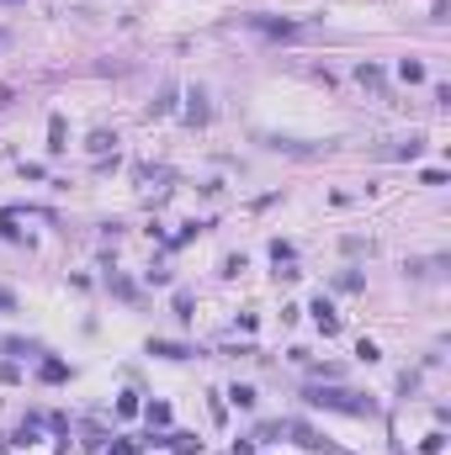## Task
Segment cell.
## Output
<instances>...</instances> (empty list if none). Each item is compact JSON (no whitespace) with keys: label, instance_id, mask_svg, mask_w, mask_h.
<instances>
[{"label":"cell","instance_id":"obj_1","mask_svg":"<svg viewBox=\"0 0 451 455\" xmlns=\"http://www.w3.org/2000/svg\"><path fill=\"white\" fill-rule=\"evenodd\" d=\"M303 397L313 402V408H334V413H356V418L377 413V408H371V397H361V392H345V387H308Z\"/></svg>","mask_w":451,"mask_h":455},{"label":"cell","instance_id":"obj_2","mask_svg":"<svg viewBox=\"0 0 451 455\" xmlns=\"http://www.w3.org/2000/svg\"><path fill=\"white\" fill-rule=\"evenodd\" d=\"M266 434H292L297 445H303V450H334L324 434H313V429H308V424H297V418H282V424H271Z\"/></svg>","mask_w":451,"mask_h":455},{"label":"cell","instance_id":"obj_3","mask_svg":"<svg viewBox=\"0 0 451 455\" xmlns=\"http://www.w3.org/2000/svg\"><path fill=\"white\" fill-rule=\"evenodd\" d=\"M255 32H266V38H303V27L297 21H276V16H249Z\"/></svg>","mask_w":451,"mask_h":455},{"label":"cell","instance_id":"obj_4","mask_svg":"<svg viewBox=\"0 0 451 455\" xmlns=\"http://www.w3.org/2000/svg\"><path fill=\"white\" fill-rule=\"evenodd\" d=\"M313 323H319V328H324V334H340V317H334V307H329L324 297L313 302Z\"/></svg>","mask_w":451,"mask_h":455},{"label":"cell","instance_id":"obj_5","mask_svg":"<svg viewBox=\"0 0 451 455\" xmlns=\"http://www.w3.org/2000/svg\"><path fill=\"white\" fill-rule=\"evenodd\" d=\"M149 355H160V360H186L191 350H186V344H170V339H149Z\"/></svg>","mask_w":451,"mask_h":455},{"label":"cell","instance_id":"obj_6","mask_svg":"<svg viewBox=\"0 0 451 455\" xmlns=\"http://www.w3.org/2000/svg\"><path fill=\"white\" fill-rule=\"evenodd\" d=\"M160 445H170V450H181V455L202 450V439H197V434H160Z\"/></svg>","mask_w":451,"mask_h":455},{"label":"cell","instance_id":"obj_7","mask_svg":"<svg viewBox=\"0 0 451 455\" xmlns=\"http://www.w3.org/2000/svg\"><path fill=\"white\" fill-rule=\"evenodd\" d=\"M398 79H404V85H419V79H425V64H419V59H404V64H398Z\"/></svg>","mask_w":451,"mask_h":455},{"label":"cell","instance_id":"obj_8","mask_svg":"<svg viewBox=\"0 0 451 455\" xmlns=\"http://www.w3.org/2000/svg\"><path fill=\"white\" fill-rule=\"evenodd\" d=\"M186 122H191V127H202V122H207V101H202V90H197V96H191V106H186Z\"/></svg>","mask_w":451,"mask_h":455},{"label":"cell","instance_id":"obj_9","mask_svg":"<svg viewBox=\"0 0 451 455\" xmlns=\"http://www.w3.org/2000/svg\"><path fill=\"white\" fill-rule=\"evenodd\" d=\"M64 138H69V133H64V117H53V122H48V148H53V154H59V148H69Z\"/></svg>","mask_w":451,"mask_h":455},{"label":"cell","instance_id":"obj_10","mask_svg":"<svg viewBox=\"0 0 451 455\" xmlns=\"http://www.w3.org/2000/svg\"><path fill=\"white\" fill-rule=\"evenodd\" d=\"M42 381H69V365L64 360H42Z\"/></svg>","mask_w":451,"mask_h":455},{"label":"cell","instance_id":"obj_11","mask_svg":"<svg viewBox=\"0 0 451 455\" xmlns=\"http://www.w3.org/2000/svg\"><path fill=\"white\" fill-rule=\"evenodd\" d=\"M112 143H117V138H112V133H90V143H85V148H90V154H106Z\"/></svg>","mask_w":451,"mask_h":455},{"label":"cell","instance_id":"obj_12","mask_svg":"<svg viewBox=\"0 0 451 455\" xmlns=\"http://www.w3.org/2000/svg\"><path fill=\"white\" fill-rule=\"evenodd\" d=\"M228 397H234V408H255V387H234Z\"/></svg>","mask_w":451,"mask_h":455},{"label":"cell","instance_id":"obj_13","mask_svg":"<svg viewBox=\"0 0 451 455\" xmlns=\"http://www.w3.org/2000/svg\"><path fill=\"white\" fill-rule=\"evenodd\" d=\"M133 413H138V397L123 392V397H117V418H133Z\"/></svg>","mask_w":451,"mask_h":455},{"label":"cell","instance_id":"obj_14","mask_svg":"<svg viewBox=\"0 0 451 455\" xmlns=\"http://www.w3.org/2000/svg\"><path fill=\"white\" fill-rule=\"evenodd\" d=\"M419 450H425V455H441V450H446V434H425V439H419Z\"/></svg>","mask_w":451,"mask_h":455},{"label":"cell","instance_id":"obj_15","mask_svg":"<svg viewBox=\"0 0 451 455\" xmlns=\"http://www.w3.org/2000/svg\"><path fill=\"white\" fill-rule=\"evenodd\" d=\"M0 233H5V238H21V228H16V212H0Z\"/></svg>","mask_w":451,"mask_h":455},{"label":"cell","instance_id":"obj_16","mask_svg":"<svg viewBox=\"0 0 451 455\" xmlns=\"http://www.w3.org/2000/svg\"><path fill=\"white\" fill-rule=\"evenodd\" d=\"M144 413H149V424H170V408H164V402H149Z\"/></svg>","mask_w":451,"mask_h":455},{"label":"cell","instance_id":"obj_17","mask_svg":"<svg viewBox=\"0 0 451 455\" xmlns=\"http://www.w3.org/2000/svg\"><path fill=\"white\" fill-rule=\"evenodd\" d=\"M271 259H276V265H287V259H292V244H282V238H276V244H271Z\"/></svg>","mask_w":451,"mask_h":455},{"label":"cell","instance_id":"obj_18","mask_svg":"<svg viewBox=\"0 0 451 455\" xmlns=\"http://www.w3.org/2000/svg\"><path fill=\"white\" fill-rule=\"evenodd\" d=\"M112 455H138V439H117V445H112Z\"/></svg>","mask_w":451,"mask_h":455},{"label":"cell","instance_id":"obj_19","mask_svg":"<svg viewBox=\"0 0 451 455\" xmlns=\"http://www.w3.org/2000/svg\"><path fill=\"white\" fill-rule=\"evenodd\" d=\"M234 455H255V445L249 439H234Z\"/></svg>","mask_w":451,"mask_h":455}]
</instances>
